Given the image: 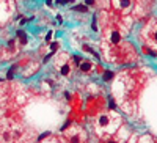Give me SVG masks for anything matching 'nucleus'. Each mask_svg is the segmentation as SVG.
<instances>
[{"label": "nucleus", "mask_w": 157, "mask_h": 143, "mask_svg": "<svg viewBox=\"0 0 157 143\" xmlns=\"http://www.w3.org/2000/svg\"><path fill=\"white\" fill-rule=\"evenodd\" d=\"M78 69H80L82 72H90L91 69H93V63H91L90 60H80V63H78Z\"/></svg>", "instance_id": "nucleus-3"}, {"label": "nucleus", "mask_w": 157, "mask_h": 143, "mask_svg": "<svg viewBox=\"0 0 157 143\" xmlns=\"http://www.w3.org/2000/svg\"><path fill=\"white\" fill-rule=\"evenodd\" d=\"M17 36H19V40H21V43H22V44L27 43V35H25L24 32H21V30H19V32H17Z\"/></svg>", "instance_id": "nucleus-8"}, {"label": "nucleus", "mask_w": 157, "mask_h": 143, "mask_svg": "<svg viewBox=\"0 0 157 143\" xmlns=\"http://www.w3.org/2000/svg\"><path fill=\"white\" fill-rule=\"evenodd\" d=\"M86 5H94V0H86Z\"/></svg>", "instance_id": "nucleus-11"}, {"label": "nucleus", "mask_w": 157, "mask_h": 143, "mask_svg": "<svg viewBox=\"0 0 157 143\" xmlns=\"http://www.w3.org/2000/svg\"><path fill=\"white\" fill-rule=\"evenodd\" d=\"M98 123H99V126H101V127H107V126L110 124V116H109L107 113H105V115H101Z\"/></svg>", "instance_id": "nucleus-6"}, {"label": "nucleus", "mask_w": 157, "mask_h": 143, "mask_svg": "<svg viewBox=\"0 0 157 143\" xmlns=\"http://www.w3.org/2000/svg\"><path fill=\"white\" fill-rule=\"evenodd\" d=\"M74 10H77V11H86V8H85V6H75Z\"/></svg>", "instance_id": "nucleus-10"}, {"label": "nucleus", "mask_w": 157, "mask_h": 143, "mask_svg": "<svg viewBox=\"0 0 157 143\" xmlns=\"http://www.w3.org/2000/svg\"><path fill=\"white\" fill-rule=\"evenodd\" d=\"M105 143H118V141H115V140H107Z\"/></svg>", "instance_id": "nucleus-12"}, {"label": "nucleus", "mask_w": 157, "mask_h": 143, "mask_svg": "<svg viewBox=\"0 0 157 143\" xmlns=\"http://www.w3.org/2000/svg\"><path fill=\"white\" fill-rule=\"evenodd\" d=\"M16 68H17V66H16V64H14V66H13V68H11V69L8 71V75H6V77H8V79H11V77H13V74H14V71H16Z\"/></svg>", "instance_id": "nucleus-9"}, {"label": "nucleus", "mask_w": 157, "mask_h": 143, "mask_svg": "<svg viewBox=\"0 0 157 143\" xmlns=\"http://www.w3.org/2000/svg\"><path fill=\"white\" fill-rule=\"evenodd\" d=\"M148 41L157 46V24H155V25H152V27L149 29V33H148Z\"/></svg>", "instance_id": "nucleus-4"}, {"label": "nucleus", "mask_w": 157, "mask_h": 143, "mask_svg": "<svg viewBox=\"0 0 157 143\" xmlns=\"http://www.w3.org/2000/svg\"><path fill=\"white\" fill-rule=\"evenodd\" d=\"M107 38H109V41L112 43V44H120L121 43V33L118 32V30H110L109 33H107Z\"/></svg>", "instance_id": "nucleus-2"}, {"label": "nucleus", "mask_w": 157, "mask_h": 143, "mask_svg": "<svg viewBox=\"0 0 157 143\" xmlns=\"http://www.w3.org/2000/svg\"><path fill=\"white\" fill-rule=\"evenodd\" d=\"M102 79L107 80V82L112 80V79H113V72H112V71H105V72H104V75H102Z\"/></svg>", "instance_id": "nucleus-7"}, {"label": "nucleus", "mask_w": 157, "mask_h": 143, "mask_svg": "<svg viewBox=\"0 0 157 143\" xmlns=\"http://www.w3.org/2000/svg\"><path fill=\"white\" fill-rule=\"evenodd\" d=\"M57 68L63 77H71L72 75V63L71 57L68 54H60L57 57Z\"/></svg>", "instance_id": "nucleus-1"}, {"label": "nucleus", "mask_w": 157, "mask_h": 143, "mask_svg": "<svg viewBox=\"0 0 157 143\" xmlns=\"http://www.w3.org/2000/svg\"><path fill=\"white\" fill-rule=\"evenodd\" d=\"M132 5V0H116V8H120L121 11H126Z\"/></svg>", "instance_id": "nucleus-5"}, {"label": "nucleus", "mask_w": 157, "mask_h": 143, "mask_svg": "<svg viewBox=\"0 0 157 143\" xmlns=\"http://www.w3.org/2000/svg\"><path fill=\"white\" fill-rule=\"evenodd\" d=\"M47 3H49V5H50V3H52V0H47Z\"/></svg>", "instance_id": "nucleus-13"}]
</instances>
